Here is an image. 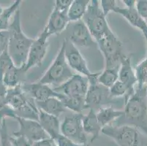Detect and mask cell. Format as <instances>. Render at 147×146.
<instances>
[{"label": "cell", "mask_w": 147, "mask_h": 146, "mask_svg": "<svg viewBox=\"0 0 147 146\" xmlns=\"http://www.w3.org/2000/svg\"><path fill=\"white\" fill-rule=\"evenodd\" d=\"M112 124L130 126L141 131L147 137L146 87H136L134 94L125 102L123 115Z\"/></svg>", "instance_id": "6da1fadb"}, {"label": "cell", "mask_w": 147, "mask_h": 146, "mask_svg": "<svg viewBox=\"0 0 147 146\" xmlns=\"http://www.w3.org/2000/svg\"><path fill=\"white\" fill-rule=\"evenodd\" d=\"M8 32L7 52L15 65L21 67L26 63L29 50L34 39L27 37L21 29L20 9L13 15Z\"/></svg>", "instance_id": "7a4b0ae2"}, {"label": "cell", "mask_w": 147, "mask_h": 146, "mask_svg": "<svg viewBox=\"0 0 147 146\" xmlns=\"http://www.w3.org/2000/svg\"><path fill=\"white\" fill-rule=\"evenodd\" d=\"M65 48V44L63 41L56 58L39 80L40 83L48 85H54L55 87H57L65 83L73 77L75 73L67 62Z\"/></svg>", "instance_id": "3957f363"}, {"label": "cell", "mask_w": 147, "mask_h": 146, "mask_svg": "<svg viewBox=\"0 0 147 146\" xmlns=\"http://www.w3.org/2000/svg\"><path fill=\"white\" fill-rule=\"evenodd\" d=\"M82 20L87 26L96 42L112 32L98 0L90 1Z\"/></svg>", "instance_id": "277c9868"}, {"label": "cell", "mask_w": 147, "mask_h": 146, "mask_svg": "<svg viewBox=\"0 0 147 146\" xmlns=\"http://www.w3.org/2000/svg\"><path fill=\"white\" fill-rule=\"evenodd\" d=\"M99 75L100 72L94 73L93 77L89 79V87L85 98L86 109L94 110L95 112L104 105H111L116 102L111 96L109 88L98 83Z\"/></svg>", "instance_id": "5b68a950"}, {"label": "cell", "mask_w": 147, "mask_h": 146, "mask_svg": "<svg viewBox=\"0 0 147 146\" xmlns=\"http://www.w3.org/2000/svg\"><path fill=\"white\" fill-rule=\"evenodd\" d=\"M99 49L105 59V68L119 67L123 54V45L118 37L111 32L97 42Z\"/></svg>", "instance_id": "8992f818"}, {"label": "cell", "mask_w": 147, "mask_h": 146, "mask_svg": "<svg viewBox=\"0 0 147 146\" xmlns=\"http://www.w3.org/2000/svg\"><path fill=\"white\" fill-rule=\"evenodd\" d=\"M101 133L114 140L119 146H141L139 130L130 126L108 125L102 129Z\"/></svg>", "instance_id": "52a82bcc"}, {"label": "cell", "mask_w": 147, "mask_h": 146, "mask_svg": "<svg viewBox=\"0 0 147 146\" xmlns=\"http://www.w3.org/2000/svg\"><path fill=\"white\" fill-rule=\"evenodd\" d=\"M82 113L65 117L61 124V134L78 145H87V135L83 127Z\"/></svg>", "instance_id": "ba28073f"}, {"label": "cell", "mask_w": 147, "mask_h": 146, "mask_svg": "<svg viewBox=\"0 0 147 146\" xmlns=\"http://www.w3.org/2000/svg\"><path fill=\"white\" fill-rule=\"evenodd\" d=\"M89 87V82L87 77L75 73L73 77L65 83L54 87L53 89L57 93L62 94L69 97L86 98Z\"/></svg>", "instance_id": "9c48e42d"}, {"label": "cell", "mask_w": 147, "mask_h": 146, "mask_svg": "<svg viewBox=\"0 0 147 146\" xmlns=\"http://www.w3.org/2000/svg\"><path fill=\"white\" fill-rule=\"evenodd\" d=\"M64 42L65 44V58L69 67L78 72V74L87 77L88 79L93 77L94 73L89 70L86 59L78 50V47L72 43L67 38L64 40Z\"/></svg>", "instance_id": "30bf717a"}, {"label": "cell", "mask_w": 147, "mask_h": 146, "mask_svg": "<svg viewBox=\"0 0 147 146\" xmlns=\"http://www.w3.org/2000/svg\"><path fill=\"white\" fill-rule=\"evenodd\" d=\"M49 37L50 36L49 34L43 29L41 34L34 40L29 50L27 61L24 65V69L26 72L34 67L41 66L48 51Z\"/></svg>", "instance_id": "8fae6325"}, {"label": "cell", "mask_w": 147, "mask_h": 146, "mask_svg": "<svg viewBox=\"0 0 147 146\" xmlns=\"http://www.w3.org/2000/svg\"><path fill=\"white\" fill-rule=\"evenodd\" d=\"M19 124V130L14 132L13 136H22L27 139L32 144L37 141L50 138L40 124L39 121L16 118Z\"/></svg>", "instance_id": "7c38bea8"}, {"label": "cell", "mask_w": 147, "mask_h": 146, "mask_svg": "<svg viewBox=\"0 0 147 146\" xmlns=\"http://www.w3.org/2000/svg\"><path fill=\"white\" fill-rule=\"evenodd\" d=\"M67 39L76 47H91L97 44L83 20L73 22L69 37Z\"/></svg>", "instance_id": "4fadbf2b"}, {"label": "cell", "mask_w": 147, "mask_h": 146, "mask_svg": "<svg viewBox=\"0 0 147 146\" xmlns=\"http://www.w3.org/2000/svg\"><path fill=\"white\" fill-rule=\"evenodd\" d=\"M21 88L27 96L35 102L44 101L51 97H57L60 99L61 94L57 93L49 85H45L39 81L32 83L21 84Z\"/></svg>", "instance_id": "5bb4252c"}, {"label": "cell", "mask_w": 147, "mask_h": 146, "mask_svg": "<svg viewBox=\"0 0 147 146\" xmlns=\"http://www.w3.org/2000/svg\"><path fill=\"white\" fill-rule=\"evenodd\" d=\"M69 23L67 12H61L53 8L44 29L51 37L53 34H60L65 30Z\"/></svg>", "instance_id": "9a60e30c"}, {"label": "cell", "mask_w": 147, "mask_h": 146, "mask_svg": "<svg viewBox=\"0 0 147 146\" xmlns=\"http://www.w3.org/2000/svg\"><path fill=\"white\" fill-rule=\"evenodd\" d=\"M119 80L127 85L129 90L134 92L137 85L136 72L132 66L131 59L129 56H125L121 59L119 69Z\"/></svg>", "instance_id": "2e32d148"}, {"label": "cell", "mask_w": 147, "mask_h": 146, "mask_svg": "<svg viewBox=\"0 0 147 146\" xmlns=\"http://www.w3.org/2000/svg\"><path fill=\"white\" fill-rule=\"evenodd\" d=\"M113 12L121 15L122 17L125 18L129 24L134 27L137 28L141 31L143 34H147V22L141 18V16L138 14L136 8H127L121 7L117 6L115 8Z\"/></svg>", "instance_id": "e0dca14e"}, {"label": "cell", "mask_w": 147, "mask_h": 146, "mask_svg": "<svg viewBox=\"0 0 147 146\" xmlns=\"http://www.w3.org/2000/svg\"><path fill=\"white\" fill-rule=\"evenodd\" d=\"M38 121L45 132L53 140L61 134V124L59 118L45 113L39 110Z\"/></svg>", "instance_id": "ac0fdd59"}, {"label": "cell", "mask_w": 147, "mask_h": 146, "mask_svg": "<svg viewBox=\"0 0 147 146\" xmlns=\"http://www.w3.org/2000/svg\"><path fill=\"white\" fill-rule=\"evenodd\" d=\"M83 127H84L85 133L92 136L90 141L91 143L98 138L102 128L99 123L97 113L94 110L90 109L87 114L84 115Z\"/></svg>", "instance_id": "d6986e66"}, {"label": "cell", "mask_w": 147, "mask_h": 146, "mask_svg": "<svg viewBox=\"0 0 147 146\" xmlns=\"http://www.w3.org/2000/svg\"><path fill=\"white\" fill-rule=\"evenodd\" d=\"M26 72L24 66L18 67L16 65H13L5 72L2 77V82L7 88L18 86L23 84Z\"/></svg>", "instance_id": "ffe728a7"}, {"label": "cell", "mask_w": 147, "mask_h": 146, "mask_svg": "<svg viewBox=\"0 0 147 146\" xmlns=\"http://www.w3.org/2000/svg\"><path fill=\"white\" fill-rule=\"evenodd\" d=\"M29 102V97L23 91L21 85L7 88V102L14 111L20 109Z\"/></svg>", "instance_id": "44dd1931"}, {"label": "cell", "mask_w": 147, "mask_h": 146, "mask_svg": "<svg viewBox=\"0 0 147 146\" xmlns=\"http://www.w3.org/2000/svg\"><path fill=\"white\" fill-rule=\"evenodd\" d=\"M35 103L38 109L57 118L67 110L62 102L57 97H51L44 101L35 102Z\"/></svg>", "instance_id": "7402d4cb"}, {"label": "cell", "mask_w": 147, "mask_h": 146, "mask_svg": "<svg viewBox=\"0 0 147 146\" xmlns=\"http://www.w3.org/2000/svg\"><path fill=\"white\" fill-rule=\"evenodd\" d=\"M97 117L102 128L113 123L123 115V110L116 109L113 105L100 108L97 110Z\"/></svg>", "instance_id": "603a6c76"}, {"label": "cell", "mask_w": 147, "mask_h": 146, "mask_svg": "<svg viewBox=\"0 0 147 146\" xmlns=\"http://www.w3.org/2000/svg\"><path fill=\"white\" fill-rule=\"evenodd\" d=\"M90 0H73L67 11V16L70 22L81 21L86 13Z\"/></svg>", "instance_id": "cb8c5ba5"}, {"label": "cell", "mask_w": 147, "mask_h": 146, "mask_svg": "<svg viewBox=\"0 0 147 146\" xmlns=\"http://www.w3.org/2000/svg\"><path fill=\"white\" fill-rule=\"evenodd\" d=\"M7 88L0 80V124L7 117L16 118L15 111L10 108L7 102Z\"/></svg>", "instance_id": "d4e9b609"}, {"label": "cell", "mask_w": 147, "mask_h": 146, "mask_svg": "<svg viewBox=\"0 0 147 146\" xmlns=\"http://www.w3.org/2000/svg\"><path fill=\"white\" fill-rule=\"evenodd\" d=\"M21 3V0H16L9 7L4 8L3 11L0 15V32L8 30L10 18L19 10Z\"/></svg>", "instance_id": "484cf974"}, {"label": "cell", "mask_w": 147, "mask_h": 146, "mask_svg": "<svg viewBox=\"0 0 147 146\" xmlns=\"http://www.w3.org/2000/svg\"><path fill=\"white\" fill-rule=\"evenodd\" d=\"M119 67L105 68L100 72L97 81L100 84L108 88H110L119 80Z\"/></svg>", "instance_id": "4316f807"}, {"label": "cell", "mask_w": 147, "mask_h": 146, "mask_svg": "<svg viewBox=\"0 0 147 146\" xmlns=\"http://www.w3.org/2000/svg\"><path fill=\"white\" fill-rule=\"evenodd\" d=\"M64 104L66 109H69L76 113H82L86 109L85 98L78 97H69L61 94L59 99Z\"/></svg>", "instance_id": "83f0119b"}, {"label": "cell", "mask_w": 147, "mask_h": 146, "mask_svg": "<svg viewBox=\"0 0 147 146\" xmlns=\"http://www.w3.org/2000/svg\"><path fill=\"white\" fill-rule=\"evenodd\" d=\"M111 96L113 99H118L121 97H124L125 102L132 95L134 94V92H132L129 90V88L127 87L126 85L123 83L122 82L118 81L115 83L110 88H109Z\"/></svg>", "instance_id": "f1b7e54d"}, {"label": "cell", "mask_w": 147, "mask_h": 146, "mask_svg": "<svg viewBox=\"0 0 147 146\" xmlns=\"http://www.w3.org/2000/svg\"><path fill=\"white\" fill-rule=\"evenodd\" d=\"M137 79L138 88H146L147 85V54L142 61L136 65L134 68Z\"/></svg>", "instance_id": "f546056e"}, {"label": "cell", "mask_w": 147, "mask_h": 146, "mask_svg": "<svg viewBox=\"0 0 147 146\" xmlns=\"http://www.w3.org/2000/svg\"><path fill=\"white\" fill-rule=\"evenodd\" d=\"M13 65L15 64L7 50L0 56V80H2L5 72Z\"/></svg>", "instance_id": "4dcf8cb0"}, {"label": "cell", "mask_w": 147, "mask_h": 146, "mask_svg": "<svg viewBox=\"0 0 147 146\" xmlns=\"http://www.w3.org/2000/svg\"><path fill=\"white\" fill-rule=\"evenodd\" d=\"M0 143L1 146H13L7 131L6 119L2 120V122L0 124Z\"/></svg>", "instance_id": "1f68e13d"}, {"label": "cell", "mask_w": 147, "mask_h": 146, "mask_svg": "<svg viewBox=\"0 0 147 146\" xmlns=\"http://www.w3.org/2000/svg\"><path fill=\"white\" fill-rule=\"evenodd\" d=\"M100 4L105 16L111 12H113L115 8L117 7V2L114 0H101L100 1Z\"/></svg>", "instance_id": "d6a6232c"}, {"label": "cell", "mask_w": 147, "mask_h": 146, "mask_svg": "<svg viewBox=\"0 0 147 146\" xmlns=\"http://www.w3.org/2000/svg\"><path fill=\"white\" fill-rule=\"evenodd\" d=\"M9 41V32L1 31L0 32V56L7 50Z\"/></svg>", "instance_id": "836d02e7"}, {"label": "cell", "mask_w": 147, "mask_h": 146, "mask_svg": "<svg viewBox=\"0 0 147 146\" xmlns=\"http://www.w3.org/2000/svg\"><path fill=\"white\" fill-rule=\"evenodd\" d=\"M54 143L57 146H81V145H78L75 143L74 142L69 140V138L64 136L63 135L60 134L57 137L53 140Z\"/></svg>", "instance_id": "e575fe53"}, {"label": "cell", "mask_w": 147, "mask_h": 146, "mask_svg": "<svg viewBox=\"0 0 147 146\" xmlns=\"http://www.w3.org/2000/svg\"><path fill=\"white\" fill-rule=\"evenodd\" d=\"M136 10L147 22V0H138L136 2Z\"/></svg>", "instance_id": "d590c367"}, {"label": "cell", "mask_w": 147, "mask_h": 146, "mask_svg": "<svg viewBox=\"0 0 147 146\" xmlns=\"http://www.w3.org/2000/svg\"><path fill=\"white\" fill-rule=\"evenodd\" d=\"M73 0H56L53 8L61 12H67L73 3Z\"/></svg>", "instance_id": "8d00e7d4"}, {"label": "cell", "mask_w": 147, "mask_h": 146, "mask_svg": "<svg viewBox=\"0 0 147 146\" xmlns=\"http://www.w3.org/2000/svg\"><path fill=\"white\" fill-rule=\"evenodd\" d=\"M10 140L13 146H32V144L22 136H10Z\"/></svg>", "instance_id": "74e56055"}, {"label": "cell", "mask_w": 147, "mask_h": 146, "mask_svg": "<svg viewBox=\"0 0 147 146\" xmlns=\"http://www.w3.org/2000/svg\"><path fill=\"white\" fill-rule=\"evenodd\" d=\"M53 140L51 138L45 139L40 141L35 142L32 144V146H53Z\"/></svg>", "instance_id": "f35d334b"}, {"label": "cell", "mask_w": 147, "mask_h": 146, "mask_svg": "<svg viewBox=\"0 0 147 146\" xmlns=\"http://www.w3.org/2000/svg\"><path fill=\"white\" fill-rule=\"evenodd\" d=\"M121 2L125 5V7L127 8H136V0H122Z\"/></svg>", "instance_id": "ab89813d"}, {"label": "cell", "mask_w": 147, "mask_h": 146, "mask_svg": "<svg viewBox=\"0 0 147 146\" xmlns=\"http://www.w3.org/2000/svg\"><path fill=\"white\" fill-rule=\"evenodd\" d=\"M3 10H4V8L2 7L1 6V5H0V15H1V13H2V11H3Z\"/></svg>", "instance_id": "60d3db41"}, {"label": "cell", "mask_w": 147, "mask_h": 146, "mask_svg": "<svg viewBox=\"0 0 147 146\" xmlns=\"http://www.w3.org/2000/svg\"><path fill=\"white\" fill-rule=\"evenodd\" d=\"M144 38H145L146 42V45H147V34L146 35H144Z\"/></svg>", "instance_id": "b9f144b4"}, {"label": "cell", "mask_w": 147, "mask_h": 146, "mask_svg": "<svg viewBox=\"0 0 147 146\" xmlns=\"http://www.w3.org/2000/svg\"><path fill=\"white\" fill-rule=\"evenodd\" d=\"M81 146H89V144H87V145H81Z\"/></svg>", "instance_id": "7bdbcfd3"}, {"label": "cell", "mask_w": 147, "mask_h": 146, "mask_svg": "<svg viewBox=\"0 0 147 146\" xmlns=\"http://www.w3.org/2000/svg\"><path fill=\"white\" fill-rule=\"evenodd\" d=\"M53 142H54V141H53ZM53 146H57V145H56V143H53Z\"/></svg>", "instance_id": "ee69618b"}, {"label": "cell", "mask_w": 147, "mask_h": 146, "mask_svg": "<svg viewBox=\"0 0 147 146\" xmlns=\"http://www.w3.org/2000/svg\"><path fill=\"white\" fill-rule=\"evenodd\" d=\"M146 94H147V85H146Z\"/></svg>", "instance_id": "f6af8a7d"}]
</instances>
